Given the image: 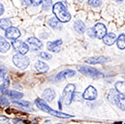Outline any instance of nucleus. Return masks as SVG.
I'll return each instance as SVG.
<instances>
[{
  "label": "nucleus",
  "instance_id": "8",
  "mask_svg": "<svg viewBox=\"0 0 125 124\" xmlns=\"http://www.w3.org/2000/svg\"><path fill=\"white\" fill-rule=\"evenodd\" d=\"M62 40H56L53 42H48V50L52 52H58L61 50Z\"/></svg>",
  "mask_w": 125,
  "mask_h": 124
},
{
  "label": "nucleus",
  "instance_id": "39",
  "mask_svg": "<svg viewBox=\"0 0 125 124\" xmlns=\"http://www.w3.org/2000/svg\"><path fill=\"white\" fill-rule=\"evenodd\" d=\"M3 12H4V8H3V5L0 3V16L3 14Z\"/></svg>",
  "mask_w": 125,
  "mask_h": 124
},
{
  "label": "nucleus",
  "instance_id": "9",
  "mask_svg": "<svg viewBox=\"0 0 125 124\" xmlns=\"http://www.w3.org/2000/svg\"><path fill=\"white\" fill-rule=\"evenodd\" d=\"M6 37L8 38V39H11V40H16V39H18L20 36H21V32L20 30L18 29V28H16V27H10V28H8L7 30H6Z\"/></svg>",
  "mask_w": 125,
  "mask_h": 124
},
{
  "label": "nucleus",
  "instance_id": "13",
  "mask_svg": "<svg viewBox=\"0 0 125 124\" xmlns=\"http://www.w3.org/2000/svg\"><path fill=\"white\" fill-rule=\"evenodd\" d=\"M74 75H75V72L74 71H72V70H65V71L60 72L56 76L55 79H56V81H61V80H64L66 78H70V77H72Z\"/></svg>",
  "mask_w": 125,
  "mask_h": 124
},
{
  "label": "nucleus",
  "instance_id": "20",
  "mask_svg": "<svg viewBox=\"0 0 125 124\" xmlns=\"http://www.w3.org/2000/svg\"><path fill=\"white\" fill-rule=\"evenodd\" d=\"M48 23L50 24L51 27H52V28H54V29H61V27H62V25L60 24L59 21H58L56 18H52V19H51V20L49 21Z\"/></svg>",
  "mask_w": 125,
  "mask_h": 124
},
{
  "label": "nucleus",
  "instance_id": "19",
  "mask_svg": "<svg viewBox=\"0 0 125 124\" xmlns=\"http://www.w3.org/2000/svg\"><path fill=\"white\" fill-rule=\"evenodd\" d=\"M115 90L120 95L125 96V82H118L115 83Z\"/></svg>",
  "mask_w": 125,
  "mask_h": 124
},
{
  "label": "nucleus",
  "instance_id": "2",
  "mask_svg": "<svg viewBox=\"0 0 125 124\" xmlns=\"http://www.w3.org/2000/svg\"><path fill=\"white\" fill-rule=\"evenodd\" d=\"M74 92H75V85L72 84V83L68 84V85L64 88V90H63L62 97H61L60 100H63V102H64L65 105H67V106L70 105V104L72 103V101H73Z\"/></svg>",
  "mask_w": 125,
  "mask_h": 124
},
{
  "label": "nucleus",
  "instance_id": "3",
  "mask_svg": "<svg viewBox=\"0 0 125 124\" xmlns=\"http://www.w3.org/2000/svg\"><path fill=\"white\" fill-rule=\"evenodd\" d=\"M13 62L20 69H25L29 65L28 57H26L25 55H22V54H16V55H14Z\"/></svg>",
  "mask_w": 125,
  "mask_h": 124
},
{
  "label": "nucleus",
  "instance_id": "34",
  "mask_svg": "<svg viewBox=\"0 0 125 124\" xmlns=\"http://www.w3.org/2000/svg\"><path fill=\"white\" fill-rule=\"evenodd\" d=\"M87 34H88L91 38H94V37H95V32H94L93 28H88V29H87Z\"/></svg>",
  "mask_w": 125,
  "mask_h": 124
},
{
  "label": "nucleus",
  "instance_id": "28",
  "mask_svg": "<svg viewBox=\"0 0 125 124\" xmlns=\"http://www.w3.org/2000/svg\"><path fill=\"white\" fill-rule=\"evenodd\" d=\"M52 8V0H44L43 1V9L46 11H49Z\"/></svg>",
  "mask_w": 125,
  "mask_h": 124
},
{
  "label": "nucleus",
  "instance_id": "11",
  "mask_svg": "<svg viewBox=\"0 0 125 124\" xmlns=\"http://www.w3.org/2000/svg\"><path fill=\"white\" fill-rule=\"evenodd\" d=\"M35 103H36V106H37L40 110H42V111H44V112H46V113H48V114H51V113H52V108L49 107L43 100H41V99H36Z\"/></svg>",
  "mask_w": 125,
  "mask_h": 124
},
{
  "label": "nucleus",
  "instance_id": "18",
  "mask_svg": "<svg viewBox=\"0 0 125 124\" xmlns=\"http://www.w3.org/2000/svg\"><path fill=\"white\" fill-rule=\"evenodd\" d=\"M35 67H36V69H37V71L39 73H47L49 71V66L45 62L38 61L36 63Z\"/></svg>",
  "mask_w": 125,
  "mask_h": 124
},
{
  "label": "nucleus",
  "instance_id": "29",
  "mask_svg": "<svg viewBox=\"0 0 125 124\" xmlns=\"http://www.w3.org/2000/svg\"><path fill=\"white\" fill-rule=\"evenodd\" d=\"M88 3L92 7H99L101 5V0H88Z\"/></svg>",
  "mask_w": 125,
  "mask_h": 124
},
{
  "label": "nucleus",
  "instance_id": "26",
  "mask_svg": "<svg viewBox=\"0 0 125 124\" xmlns=\"http://www.w3.org/2000/svg\"><path fill=\"white\" fill-rule=\"evenodd\" d=\"M10 98H12V99H21L22 96H23V94L21 92H17V91H13V90H11V91H7L6 93Z\"/></svg>",
  "mask_w": 125,
  "mask_h": 124
},
{
  "label": "nucleus",
  "instance_id": "12",
  "mask_svg": "<svg viewBox=\"0 0 125 124\" xmlns=\"http://www.w3.org/2000/svg\"><path fill=\"white\" fill-rule=\"evenodd\" d=\"M43 98L47 101V102H52L54 98H55V92L51 89V88H48L46 89L44 93H43Z\"/></svg>",
  "mask_w": 125,
  "mask_h": 124
},
{
  "label": "nucleus",
  "instance_id": "24",
  "mask_svg": "<svg viewBox=\"0 0 125 124\" xmlns=\"http://www.w3.org/2000/svg\"><path fill=\"white\" fill-rule=\"evenodd\" d=\"M55 117H59V118H69V117H73V115H69L67 114H64V113H61V112H57V111H52V113L50 114Z\"/></svg>",
  "mask_w": 125,
  "mask_h": 124
},
{
  "label": "nucleus",
  "instance_id": "32",
  "mask_svg": "<svg viewBox=\"0 0 125 124\" xmlns=\"http://www.w3.org/2000/svg\"><path fill=\"white\" fill-rule=\"evenodd\" d=\"M73 99H74V100H80V101H82L83 97L81 96V93H74V95H73Z\"/></svg>",
  "mask_w": 125,
  "mask_h": 124
},
{
  "label": "nucleus",
  "instance_id": "14",
  "mask_svg": "<svg viewBox=\"0 0 125 124\" xmlns=\"http://www.w3.org/2000/svg\"><path fill=\"white\" fill-rule=\"evenodd\" d=\"M115 40H116V37H115V35L114 33H107L105 35V37L103 38L104 43L106 45H108V46H112L115 42Z\"/></svg>",
  "mask_w": 125,
  "mask_h": 124
},
{
  "label": "nucleus",
  "instance_id": "15",
  "mask_svg": "<svg viewBox=\"0 0 125 124\" xmlns=\"http://www.w3.org/2000/svg\"><path fill=\"white\" fill-rule=\"evenodd\" d=\"M108 60V58L104 57V56H97V57H91V58H87L85 62L89 63V64H99V63H104Z\"/></svg>",
  "mask_w": 125,
  "mask_h": 124
},
{
  "label": "nucleus",
  "instance_id": "38",
  "mask_svg": "<svg viewBox=\"0 0 125 124\" xmlns=\"http://www.w3.org/2000/svg\"><path fill=\"white\" fill-rule=\"evenodd\" d=\"M4 104H7V101L4 98L0 97V105H4Z\"/></svg>",
  "mask_w": 125,
  "mask_h": 124
},
{
  "label": "nucleus",
  "instance_id": "16",
  "mask_svg": "<svg viewBox=\"0 0 125 124\" xmlns=\"http://www.w3.org/2000/svg\"><path fill=\"white\" fill-rule=\"evenodd\" d=\"M115 104H116V105H117V107H118L120 110L125 111V98H124V96H123V95L117 94Z\"/></svg>",
  "mask_w": 125,
  "mask_h": 124
},
{
  "label": "nucleus",
  "instance_id": "30",
  "mask_svg": "<svg viewBox=\"0 0 125 124\" xmlns=\"http://www.w3.org/2000/svg\"><path fill=\"white\" fill-rule=\"evenodd\" d=\"M5 74H6L5 68H1L0 69V83H3L4 79H5Z\"/></svg>",
  "mask_w": 125,
  "mask_h": 124
},
{
  "label": "nucleus",
  "instance_id": "41",
  "mask_svg": "<svg viewBox=\"0 0 125 124\" xmlns=\"http://www.w3.org/2000/svg\"><path fill=\"white\" fill-rule=\"evenodd\" d=\"M115 1H118V2H120V1H122V0H115Z\"/></svg>",
  "mask_w": 125,
  "mask_h": 124
},
{
  "label": "nucleus",
  "instance_id": "6",
  "mask_svg": "<svg viewBox=\"0 0 125 124\" xmlns=\"http://www.w3.org/2000/svg\"><path fill=\"white\" fill-rule=\"evenodd\" d=\"M94 32H95V37L98 39H102L105 37V35L107 34V29L106 26L103 23H97L94 26Z\"/></svg>",
  "mask_w": 125,
  "mask_h": 124
},
{
  "label": "nucleus",
  "instance_id": "21",
  "mask_svg": "<svg viewBox=\"0 0 125 124\" xmlns=\"http://www.w3.org/2000/svg\"><path fill=\"white\" fill-rule=\"evenodd\" d=\"M74 27H75V30L77 31V32H79V33H83L84 30H85V25H84V23H83V21H76Z\"/></svg>",
  "mask_w": 125,
  "mask_h": 124
},
{
  "label": "nucleus",
  "instance_id": "1",
  "mask_svg": "<svg viewBox=\"0 0 125 124\" xmlns=\"http://www.w3.org/2000/svg\"><path fill=\"white\" fill-rule=\"evenodd\" d=\"M52 12L55 16V18L61 21V22H67L71 20V15L67 11L66 7L64 6L62 2H57L52 6Z\"/></svg>",
  "mask_w": 125,
  "mask_h": 124
},
{
  "label": "nucleus",
  "instance_id": "5",
  "mask_svg": "<svg viewBox=\"0 0 125 124\" xmlns=\"http://www.w3.org/2000/svg\"><path fill=\"white\" fill-rule=\"evenodd\" d=\"M13 47H14V49H15L20 54H22V55H24V54L29 51L28 46H27L24 42H22V41H21V40H14V41H13Z\"/></svg>",
  "mask_w": 125,
  "mask_h": 124
},
{
  "label": "nucleus",
  "instance_id": "33",
  "mask_svg": "<svg viewBox=\"0 0 125 124\" xmlns=\"http://www.w3.org/2000/svg\"><path fill=\"white\" fill-rule=\"evenodd\" d=\"M9 83H10L9 78H8V77H5V79H4V82H3V86H4L5 88H7V87L9 86Z\"/></svg>",
  "mask_w": 125,
  "mask_h": 124
},
{
  "label": "nucleus",
  "instance_id": "10",
  "mask_svg": "<svg viewBox=\"0 0 125 124\" xmlns=\"http://www.w3.org/2000/svg\"><path fill=\"white\" fill-rule=\"evenodd\" d=\"M27 43L30 45L31 49L34 50V51H38V50L42 49V47H43L42 42H41L40 40H38L37 38H35V37H30V38H28V39H27Z\"/></svg>",
  "mask_w": 125,
  "mask_h": 124
},
{
  "label": "nucleus",
  "instance_id": "7",
  "mask_svg": "<svg viewBox=\"0 0 125 124\" xmlns=\"http://www.w3.org/2000/svg\"><path fill=\"white\" fill-rule=\"evenodd\" d=\"M97 97V90L93 86H88L83 94V98L85 100H94Z\"/></svg>",
  "mask_w": 125,
  "mask_h": 124
},
{
  "label": "nucleus",
  "instance_id": "36",
  "mask_svg": "<svg viewBox=\"0 0 125 124\" xmlns=\"http://www.w3.org/2000/svg\"><path fill=\"white\" fill-rule=\"evenodd\" d=\"M41 2H42V0H30V3H31L32 5H34V6H38V5H40Z\"/></svg>",
  "mask_w": 125,
  "mask_h": 124
},
{
  "label": "nucleus",
  "instance_id": "17",
  "mask_svg": "<svg viewBox=\"0 0 125 124\" xmlns=\"http://www.w3.org/2000/svg\"><path fill=\"white\" fill-rule=\"evenodd\" d=\"M10 50V44L0 36V52H7Z\"/></svg>",
  "mask_w": 125,
  "mask_h": 124
},
{
  "label": "nucleus",
  "instance_id": "40",
  "mask_svg": "<svg viewBox=\"0 0 125 124\" xmlns=\"http://www.w3.org/2000/svg\"><path fill=\"white\" fill-rule=\"evenodd\" d=\"M23 1H24V3H25L26 5H28V4L30 3V2H29V0H23Z\"/></svg>",
  "mask_w": 125,
  "mask_h": 124
},
{
  "label": "nucleus",
  "instance_id": "23",
  "mask_svg": "<svg viewBox=\"0 0 125 124\" xmlns=\"http://www.w3.org/2000/svg\"><path fill=\"white\" fill-rule=\"evenodd\" d=\"M116 44L117 47L120 50H124L125 49V34H120L116 40Z\"/></svg>",
  "mask_w": 125,
  "mask_h": 124
},
{
  "label": "nucleus",
  "instance_id": "25",
  "mask_svg": "<svg viewBox=\"0 0 125 124\" xmlns=\"http://www.w3.org/2000/svg\"><path fill=\"white\" fill-rule=\"evenodd\" d=\"M11 24L12 23H11L10 20H8V19H1L0 20V27L4 30H7L8 28H10Z\"/></svg>",
  "mask_w": 125,
  "mask_h": 124
},
{
  "label": "nucleus",
  "instance_id": "37",
  "mask_svg": "<svg viewBox=\"0 0 125 124\" xmlns=\"http://www.w3.org/2000/svg\"><path fill=\"white\" fill-rule=\"evenodd\" d=\"M7 91H8V90H7V88H5L3 85H2V86H0V93L6 94V93H7Z\"/></svg>",
  "mask_w": 125,
  "mask_h": 124
},
{
  "label": "nucleus",
  "instance_id": "42",
  "mask_svg": "<svg viewBox=\"0 0 125 124\" xmlns=\"http://www.w3.org/2000/svg\"><path fill=\"white\" fill-rule=\"evenodd\" d=\"M58 124H59V123H58Z\"/></svg>",
  "mask_w": 125,
  "mask_h": 124
},
{
  "label": "nucleus",
  "instance_id": "27",
  "mask_svg": "<svg viewBox=\"0 0 125 124\" xmlns=\"http://www.w3.org/2000/svg\"><path fill=\"white\" fill-rule=\"evenodd\" d=\"M16 105H18L19 107H21V108H24V109H31L32 110V105L27 102V101H21V102H15Z\"/></svg>",
  "mask_w": 125,
  "mask_h": 124
},
{
  "label": "nucleus",
  "instance_id": "35",
  "mask_svg": "<svg viewBox=\"0 0 125 124\" xmlns=\"http://www.w3.org/2000/svg\"><path fill=\"white\" fill-rule=\"evenodd\" d=\"M8 120H9V118H8V117L3 116V115H0V124L5 123V122H7Z\"/></svg>",
  "mask_w": 125,
  "mask_h": 124
},
{
  "label": "nucleus",
  "instance_id": "22",
  "mask_svg": "<svg viewBox=\"0 0 125 124\" xmlns=\"http://www.w3.org/2000/svg\"><path fill=\"white\" fill-rule=\"evenodd\" d=\"M117 94H118V93L116 92L115 89H111V90L109 91V93H108V95H107V98H108L109 102H111L112 104H115Z\"/></svg>",
  "mask_w": 125,
  "mask_h": 124
},
{
  "label": "nucleus",
  "instance_id": "31",
  "mask_svg": "<svg viewBox=\"0 0 125 124\" xmlns=\"http://www.w3.org/2000/svg\"><path fill=\"white\" fill-rule=\"evenodd\" d=\"M40 57H42V58H44V59H51V55L50 54H48V53H46V52H41L40 53Z\"/></svg>",
  "mask_w": 125,
  "mask_h": 124
},
{
  "label": "nucleus",
  "instance_id": "4",
  "mask_svg": "<svg viewBox=\"0 0 125 124\" xmlns=\"http://www.w3.org/2000/svg\"><path fill=\"white\" fill-rule=\"evenodd\" d=\"M79 71L86 76H89L91 78H94V79H97V78H101L103 77V74L100 73L99 71H97L96 69L94 68H91V67H87V66H81L79 67Z\"/></svg>",
  "mask_w": 125,
  "mask_h": 124
}]
</instances>
